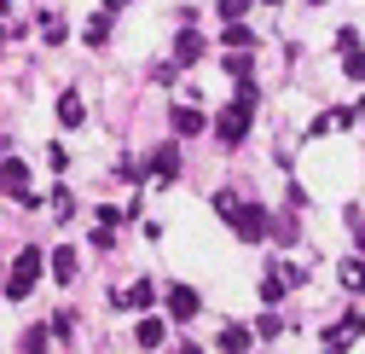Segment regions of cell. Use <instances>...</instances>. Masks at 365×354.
I'll return each mask as SVG.
<instances>
[{"label": "cell", "instance_id": "cell-1", "mask_svg": "<svg viewBox=\"0 0 365 354\" xmlns=\"http://www.w3.org/2000/svg\"><path fill=\"white\" fill-rule=\"evenodd\" d=\"M255 111H261V87L244 76V81H238V93H232V105H226V111L209 122V128H215V140H220V146H244V140H250Z\"/></svg>", "mask_w": 365, "mask_h": 354}, {"label": "cell", "instance_id": "cell-2", "mask_svg": "<svg viewBox=\"0 0 365 354\" xmlns=\"http://www.w3.org/2000/svg\"><path fill=\"white\" fill-rule=\"evenodd\" d=\"M209 203H215V215H220V221H226V227H232L244 244H261V238H272V215H267L261 203H244V198H232V192H215Z\"/></svg>", "mask_w": 365, "mask_h": 354}, {"label": "cell", "instance_id": "cell-3", "mask_svg": "<svg viewBox=\"0 0 365 354\" xmlns=\"http://www.w3.org/2000/svg\"><path fill=\"white\" fill-rule=\"evenodd\" d=\"M41 273H47V256H41L35 244H24V256L12 261V273H6V290H0V296H12V302H29V290L41 285Z\"/></svg>", "mask_w": 365, "mask_h": 354}, {"label": "cell", "instance_id": "cell-4", "mask_svg": "<svg viewBox=\"0 0 365 354\" xmlns=\"http://www.w3.org/2000/svg\"><path fill=\"white\" fill-rule=\"evenodd\" d=\"M0 192L35 209V192H29V163H18V157H0Z\"/></svg>", "mask_w": 365, "mask_h": 354}, {"label": "cell", "instance_id": "cell-5", "mask_svg": "<svg viewBox=\"0 0 365 354\" xmlns=\"http://www.w3.org/2000/svg\"><path fill=\"white\" fill-rule=\"evenodd\" d=\"M197 308H203V302H197L192 285H168V314H174V320H197Z\"/></svg>", "mask_w": 365, "mask_h": 354}, {"label": "cell", "instance_id": "cell-6", "mask_svg": "<svg viewBox=\"0 0 365 354\" xmlns=\"http://www.w3.org/2000/svg\"><path fill=\"white\" fill-rule=\"evenodd\" d=\"M354 337H365V314H342V320L325 331V348H342V343H354Z\"/></svg>", "mask_w": 365, "mask_h": 354}, {"label": "cell", "instance_id": "cell-7", "mask_svg": "<svg viewBox=\"0 0 365 354\" xmlns=\"http://www.w3.org/2000/svg\"><path fill=\"white\" fill-rule=\"evenodd\" d=\"M151 174H157V181H163V186H168V181H180V151H174V140L151 151Z\"/></svg>", "mask_w": 365, "mask_h": 354}, {"label": "cell", "instance_id": "cell-8", "mask_svg": "<svg viewBox=\"0 0 365 354\" xmlns=\"http://www.w3.org/2000/svg\"><path fill=\"white\" fill-rule=\"evenodd\" d=\"M47 273H53L58 285H76V250H70V244H58V250L47 256Z\"/></svg>", "mask_w": 365, "mask_h": 354}, {"label": "cell", "instance_id": "cell-9", "mask_svg": "<svg viewBox=\"0 0 365 354\" xmlns=\"http://www.w3.org/2000/svg\"><path fill=\"white\" fill-rule=\"evenodd\" d=\"M151 296H157V285H151V279L128 285V290H110V302H116V308H151Z\"/></svg>", "mask_w": 365, "mask_h": 354}, {"label": "cell", "instance_id": "cell-10", "mask_svg": "<svg viewBox=\"0 0 365 354\" xmlns=\"http://www.w3.org/2000/svg\"><path fill=\"white\" fill-rule=\"evenodd\" d=\"M203 59V35L197 29H180L174 35V64H197Z\"/></svg>", "mask_w": 365, "mask_h": 354}, {"label": "cell", "instance_id": "cell-11", "mask_svg": "<svg viewBox=\"0 0 365 354\" xmlns=\"http://www.w3.org/2000/svg\"><path fill=\"white\" fill-rule=\"evenodd\" d=\"M133 343H140V348H163V343H168V325H163V320H151V314H145V320H140V325H133Z\"/></svg>", "mask_w": 365, "mask_h": 354}, {"label": "cell", "instance_id": "cell-12", "mask_svg": "<svg viewBox=\"0 0 365 354\" xmlns=\"http://www.w3.org/2000/svg\"><path fill=\"white\" fill-rule=\"evenodd\" d=\"M220 47H232V53H255V35L244 29V18H238V24H226V35H220Z\"/></svg>", "mask_w": 365, "mask_h": 354}, {"label": "cell", "instance_id": "cell-13", "mask_svg": "<svg viewBox=\"0 0 365 354\" xmlns=\"http://www.w3.org/2000/svg\"><path fill=\"white\" fill-rule=\"evenodd\" d=\"M58 122H64V128H81V122H87V105H81L76 93H64V99H58Z\"/></svg>", "mask_w": 365, "mask_h": 354}, {"label": "cell", "instance_id": "cell-14", "mask_svg": "<svg viewBox=\"0 0 365 354\" xmlns=\"http://www.w3.org/2000/svg\"><path fill=\"white\" fill-rule=\"evenodd\" d=\"M250 343H255V331H250V325H226V331H220V348H232V354H244Z\"/></svg>", "mask_w": 365, "mask_h": 354}, {"label": "cell", "instance_id": "cell-15", "mask_svg": "<svg viewBox=\"0 0 365 354\" xmlns=\"http://www.w3.org/2000/svg\"><path fill=\"white\" fill-rule=\"evenodd\" d=\"M342 70H348V81H365V41H354L342 53Z\"/></svg>", "mask_w": 365, "mask_h": 354}, {"label": "cell", "instance_id": "cell-16", "mask_svg": "<svg viewBox=\"0 0 365 354\" xmlns=\"http://www.w3.org/2000/svg\"><path fill=\"white\" fill-rule=\"evenodd\" d=\"M174 128H180V134H203L209 122H203V116H197L192 105H180V111H174Z\"/></svg>", "mask_w": 365, "mask_h": 354}, {"label": "cell", "instance_id": "cell-17", "mask_svg": "<svg viewBox=\"0 0 365 354\" xmlns=\"http://www.w3.org/2000/svg\"><path fill=\"white\" fill-rule=\"evenodd\" d=\"M342 285L348 290H365V256L359 261H342Z\"/></svg>", "mask_w": 365, "mask_h": 354}, {"label": "cell", "instance_id": "cell-18", "mask_svg": "<svg viewBox=\"0 0 365 354\" xmlns=\"http://www.w3.org/2000/svg\"><path fill=\"white\" fill-rule=\"evenodd\" d=\"M105 35H110V18H93V24L81 29V41H87V47H105Z\"/></svg>", "mask_w": 365, "mask_h": 354}, {"label": "cell", "instance_id": "cell-19", "mask_svg": "<svg viewBox=\"0 0 365 354\" xmlns=\"http://www.w3.org/2000/svg\"><path fill=\"white\" fill-rule=\"evenodd\" d=\"M215 12H220V18H226V24H238V18H244V12H250V0H215Z\"/></svg>", "mask_w": 365, "mask_h": 354}, {"label": "cell", "instance_id": "cell-20", "mask_svg": "<svg viewBox=\"0 0 365 354\" xmlns=\"http://www.w3.org/2000/svg\"><path fill=\"white\" fill-rule=\"evenodd\" d=\"M47 337H53V331H41V325H29V331L18 337V348H24V354H29V348H47Z\"/></svg>", "mask_w": 365, "mask_h": 354}, {"label": "cell", "instance_id": "cell-21", "mask_svg": "<svg viewBox=\"0 0 365 354\" xmlns=\"http://www.w3.org/2000/svg\"><path fill=\"white\" fill-rule=\"evenodd\" d=\"M279 331H284V320H279V314H261V325H255V337H261V343H267V337H279Z\"/></svg>", "mask_w": 365, "mask_h": 354}, {"label": "cell", "instance_id": "cell-22", "mask_svg": "<svg viewBox=\"0 0 365 354\" xmlns=\"http://www.w3.org/2000/svg\"><path fill=\"white\" fill-rule=\"evenodd\" d=\"M53 209H58V215H64V221H70V215H76V198H70V186H58V192H53Z\"/></svg>", "mask_w": 365, "mask_h": 354}, {"label": "cell", "instance_id": "cell-23", "mask_svg": "<svg viewBox=\"0 0 365 354\" xmlns=\"http://www.w3.org/2000/svg\"><path fill=\"white\" fill-rule=\"evenodd\" d=\"M226 70H232V76L244 81V76H250V53H226Z\"/></svg>", "mask_w": 365, "mask_h": 354}, {"label": "cell", "instance_id": "cell-24", "mask_svg": "<svg viewBox=\"0 0 365 354\" xmlns=\"http://www.w3.org/2000/svg\"><path fill=\"white\" fill-rule=\"evenodd\" d=\"M122 6H128V0H105V12H122Z\"/></svg>", "mask_w": 365, "mask_h": 354}, {"label": "cell", "instance_id": "cell-25", "mask_svg": "<svg viewBox=\"0 0 365 354\" xmlns=\"http://www.w3.org/2000/svg\"><path fill=\"white\" fill-rule=\"evenodd\" d=\"M307 6H325V0H307Z\"/></svg>", "mask_w": 365, "mask_h": 354}, {"label": "cell", "instance_id": "cell-26", "mask_svg": "<svg viewBox=\"0 0 365 354\" xmlns=\"http://www.w3.org/2000/svg\"><path fill=\"white\" fill-rule=\"evenodd\" d=\"M261 6H279V0H261Z\"/></svg>", "mask_w": 365, "mask_h": 354}, {"label": "cell", "instance_id": "cell-27", "mask_svg": "<svg viewBox=\"0 0 365 354\" xmlns=\"http://www.w3.org/2000/svg\"><path fill=\"white\" fill-rule=\"evenodd\" d=\"M0 290H6V273H0Z\"/></svg>", "mask_w": 365, "mask_h": 354}, {"label": "cell", "instance_id": "cell-28", "mask_svg": "<svg viewBox=\"0 0 365 354\" xmlns=\"http://www.w3.org/2000/svg\"><path fill=\"white\" fill-rule=\"evenodd\" d=\"M0 41H6V29H0Z\"/></svg>", "mask_w": 365, "mask_h": 354}, {"label": "cell", "instance_id": "cell-29", "mask_svg": "<svg viewBox=\"0 0 365 354\" xmlns=\"http://www.w3.org/2000/svg\"><path fill=\"white\" fill-rule=\"evenodd\" d=\"M359 116H365V105H359Z\"/></svg>", "mask_w": 365, "mask_h": 354}]
</instances>
